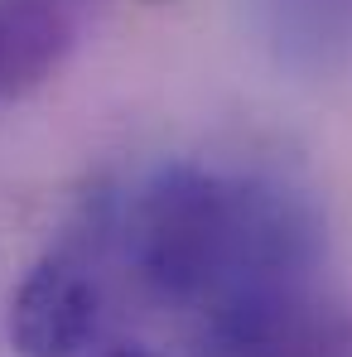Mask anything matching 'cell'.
<instances>
[{
  "label": "cell",
  "mask_w": 352,
  "mask_h": 357,
  "mask_svg": "<svg viewBox=\"0 0 352 357\" xmlns=\"http://www.w3.org/2000/svg\"><path fill=\"white\" fill-rule=\"evenodd\" d=\"M102 357H150V353H135V348H116V353H102Z\"/></svg>",
  "instance_id": "cell-5"
},
{
  "label": "cell",
  "mask_w": 352,
  "mask_h": 357,
  "mask_svg": "<svg viewBox=\"0 0 352 357\" xmlns=\"http://www.w3.org/2000/svg\"><path fill=\"white\" fill-rule=\"evenodd\" d=\"M112 237L102 193L87 198V208L20 280L10 299V338L24 357H82L112 319Z\"/></svg>",
  "instance_id": "cell-2"
},
{
  "label": "cell",
  "mask_w": 352,
  "mask_h": 357,
  "mask_svg": "<svg viewBox=\"0 0 352 357\" xmlns=\"http://www.w3.org/2000/svg\"><path fill=\"white\" fill-rule=\"evenodd\" d=\"M270 59L299 77L352 68V0H246Z\"/></svg>",
  "instance_id": "cell-4"
},
{
  "label": "cell",
  "mask_w": 352,
  "mask_h": 357,
  "mask_svg": "<svg viewBox=\"0 0 352 357\" xmlns=\"http://www.w3.org/2000/svg\"><path fill=\"white\" fill-rule=\"evenodd\" d=\"M97 193L116 271L183 314L193 343L328 290L323 218L275 174L174 160Z\"/></svg>",
  "instance_id": "cell-1"
},
{
  "label": "cell",
  "mask_w": 352,
  "mask_h": 357,
  "mask_svg": "<svg viewBox=\"0 0 352 357\" xmlns=\"http://www.w3.org/2000/svg\"><path fill=\"white\" fill-rule=\"evenodd\" d=\"M102 10L107 0H0V107L44 87Z\"/></svg>",
  "instance_id": "cell-3"
}]
</instances>
